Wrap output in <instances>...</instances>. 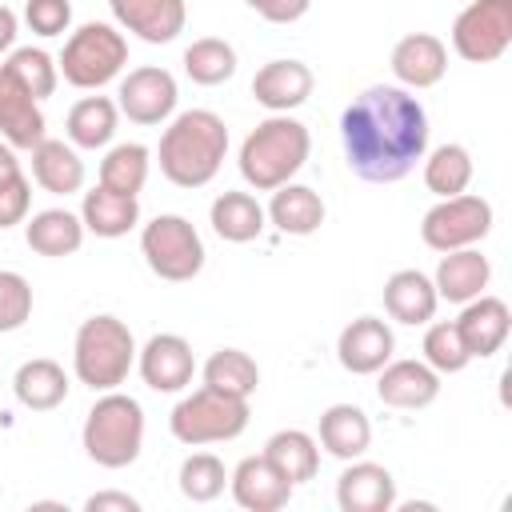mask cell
Wrapping results in <instances>:
<instances>
[{"label":"cell","mask_w":512,"mask_h":512,"mask_svg":"<svg viewBox=\"0 0 512 512\" xmlns=\"http://www.w3.org/2000/svg\"><path fill=\"white\" fill-rule=\"evenodd\" d=\"M348 168L368 184L404 180L428 152V112L400 84H372L340 112Z\"/></svg>","instance_id":"cell-1"},{"label":"cell","mask_w":512,"mask_h":512,"mask_svg":"<svg viewBox=\"0 0 512 512\" xmlns=\"http://www.w3.org/2000/svg\"><path fill=\"white\" fill-rule=\"evenodd\" d=\"M228 156V124L208 108H188L160 132V176L176 188H204Z\"/></svg>","instance_id":"cell-2"},{"label":"cell","mask_w":512,"mask_h":512,"mask_svg":"<svg viewBox=\"0 0 512 512\" xmlns=\"http://www.w3.org/2000/svg\"><path fill=\"white\" fill-rule=\"evenodd\" d=\"M308 152H312L308 128L288 112H272L244 136L236 164H240V176H244L248 188L272 192L304 168Z\"/></svg>","instance_id":"cell-3"},{"label":"cell","mask_w":512,"mask_h":512,"mask_svg":"<svg viewBox=\"0 0 512 512\" xmlns=\"http://www.w3.org/2000/svg\"><path fill=\"white\" fill-rule=\"evenodd\" d=\"M136 364V340L132 328L120 316H88L76 328L72 340V372L80 384H88L92 392H112L128 380Z\"/></svg>","instance_id":"cell-4"},{"label":"cell","mask_w":512,"mask_h":512,"mask_svg":"<svg viewBox=\"0 0 512 512\" xmlns=\"http://www.w3.org/2000/svg\"><path fill=\"white\" fill-rule=\"evenodd\" d=\"M84 452L100 468H128L144 448V408L124 392H100L84 416Z\"/></svg>","instance_id":"cell-5"},{"label":"cell","mask_w":512,"mask_h":512,"mask_svg":"<svg viewBox=\"0 0 512 512\" xmlns=\"http://www.w3.org/2000/svg\"><path fill=\"white\" fill-rule=\"evenodd\" d=\"M124 64H128V36L116 24H104V20L80 24L64 40V52L56 60L60 76L72 88H84V92H96V88L112 84L124 72Z\"/></svg>","instance_id":"cell-6"},{"label":"cell","mask_w":512,"mask_h":512,"mask_svg":"<svg viewBox=\"0 0 512 512\" xmlns=\"http://www.w3.org/2000/svg\"><path fill=\"white\" fill-rule=\"evenodd\" d=\"M168 428L188 448L236 440L248 428V400L204 384V388H196V392H188V396L176 400V408L168 416Z\"/></svg>","instance_id":"cell-7"},{"label":"cell","mask_w":512,"mask_h":512,"mask_svg":"<svg viewBox=\"0 0 512 512\" xmlns=\"http://www.w3.org/2000/svg\"><path fill=\"white\" fill-rule=\"evenodd\" d=\"M140 252H144V264L152 268V276H160L168 284H188L204 268V240L192 228V220L176 216V212H160L156 220L144 224Z\"/></svg>","instance_id":"cell-8"},{"label":"cell","mask_w":512,"mask_h":512,"mask_svg":"<svg viewBox=\"0 0 512 512\" xmlns=\"http://www.w3.org/2000/svg\"><path fill=\"white\" fill-rule=\"evenodd\" d=\"M492 232V204L484 196L460 192L436 200L424 220H420V240L432 252H456V248H476Z\"/></svg>","instance_id":"cell-9"},{"label":"cell","mask_w":512,"mask_h":512,"mask_svg":"<svg viewBox=\"0 0 512 512\" xmlns=\"http://www.w3.org/2000/svg\"><path fill=\"white\" fill-rule=\"evenodd\" d=\"M512 44V0H472L452 20V48L468 64H492Z\"/></svg>","instance_id":"cell-10"},{"label":"cell","mask_w":512,"mask_h":512,"mask_svg":"<svg viewBox=\"0 0 512 512\" xmlns=\"http://www.w3.org/2000/svg\"><path fill=\"white\" fill-rule=\"evenodd\" d=\"M176 100H180L176 76H172L168 68H156V64L132 68V72L120 80V92H116L120 116H128L132 124H144V128H156V124L172 120Z\"/></svg>","instance_id":"cell-11"},{"label":"cell","mask_w":512,"mask_h":512,"mask_svg":"<svg viewBox=\"0 0 512 512\" xmlns=\"http://www.w3.org/2000/svg\"><path fill=\"white\" fill-rule=\"evenodd\" d=\"M136 368L152 392H184L196 376V356L184 336L156 332L144 348H136Z\"/></svg>","instance_id":"cell-12"},{"label":"cell","mask_w":512,"mask_h":512,"mask_svg":"<svg viewBox=\"0 0 512 512\" xmlns=\"http://www.w3.org/2000/svg\"><path fill=\"white\" fill-rule=\"evenodd\" d=\"M396 352V336L380 316H356L336 340V360L352 376H376Z\"/></svg>","instance_id":"cell-13"},{"label":"cell","mask_w":512,"mask_h":512,"mask_svg":"<svg viewBox=\"0 0 512 512\" xmlns=\"http://www.w3.org/2000/svg\"><path fill=\"white\" fill-rule=\"evenodd\" d=\"M456 332H460V340H464L472 360H488V356H496L504 348V340L512 332V312H508V304L500 296L480 292L476 300L460 304Z\"/></svg>","instance_id":"cell-14"},{"label":"cell","mask_w":512,"mask_h":512,"mask_svg":"<svg viewBox=\"0 0 512 512\" xmlns=\"http://www.w3.org/2000/svg\"><path fill=\"white\" fill-rule=\"evenodd\" d=\"M388 64H392V76L400 80V88L420 92V88H432V84L444 80V72H448V48L432 32H408V36L396 40Z\"/></svg>","instance_id":"cell-15"},{"label":"cell","mask_w":512,"mask_h":512,"mask_svg":"<svg viewBox=\"0 0 512 512\" xmlns=\"http://www.w3.org/2000/svg\"><path fill=\"white\" fill-rule=\"evenodd\" d=\"M336 504L340 512H392L396 508V480L376 460H348V468L336 480Z\"/></svg>","instance_id":"cell-16"},{"label":"cell","mask_w":512,"mask_h":512,"mask_svg":"<svg viewBox=\"0 0 512 512\" xmlns=\"http://www.w3.org/2000/svg\"><path fill=\"white\" fill-rule=\"evenodd\" d=\"M112 20L140 36L144 44H168L184 32L188 24V8L184 0H108Z\"/></svg>","instance_id":"cell-17"},{"label":"cell","mask_w":512,"mask_h":512,"mask_svg":"<svg viewBox=\"0 0 512 512\" xmlns=\"http://www.w3.org/2000/svg\"><path fill=\"white\" fill-rule=\"evenodd\" d=\"M376 396L400 412L428 408L440 396V372H432L424 360H388L376 372Z\"/></svg>","instance_id":"cell-18"},{"label":"cell","mask_w":512,"mask_h":512,"mask_svg":"<svg viewBox=\"0 0 512 512\" xmlns=\"http://www.w3.org/2000/svg\"><path fill=\"white\" fill-rule=\"evenodd\" d=\"M228 488H232V500L244 512H280L292 500V484L264 460V452L260 456H244L232 468Z\"/></svg>","instance_id":"cell-19"},{"label":"cell","mask_w":512,"mask_h":512,"mask_svg":"<svg viewBox=\"0 0 512 512\" xmlns=\"http://www.w3.org/2000/svg\"><path fill=\"white\" fill-rule=\"evenodd\" d=\"M44 112H40V100L0 64V136L12 144V148H24L32 152L40 140H44Z\"/></svg>","instance_id":"cell-20"},{"label":"cell","mask_w":512,"mask_h":512,"mask_svg":"<svg viewBox=\"0 0 512 512\" xmlns=\"http://www.w3.org/2000/svg\"><path fill=\"white\" fill-rule=\"evenodd\" d=\"M312 68L304 60H268L252 76V100L268 112H292L312 96Z\"/></svg>","instance_id":"cell-21"},{"label":"cell","mask_w":512,"mask_h":512,"mask_svg":"<svg viewBox=\"0 0 512 512\" xmlns=\"http://www.w3.org/2000/svg\"><path fill=\"white\" fill-rule=\"evenodd\" d=\"M492 280V264L480 248H456V252H440V264H436V296L448 300V304H468L476 300Z\"/></svg>","instance_id":"cell-22"},{"label":"cell","mask_w":512,"mask_h":512,"mask_svg":"<svg viewBox=\"0 0 512 512\" xmlns=\"http://www.w3.org/2000/svg\"><path fill=\"white\" fill-rule=\"evenodd\" d=\"M436 284L432 276H424L420 268H400L384 280V312L396 320V324H428L436 316Z\"/></svg>","instance_id":"cell-23"},{"label":"cell","mask_w":512,"mask_h":512,"mask_svg":"<svg viewBox=\"0 0 512 512\" xmlns=\"http://www.w3.org/2000/svg\"><path fill=\"white\" fill-rule=\"evenodd\" d=\"M80 220H84V232H92L100 240H116L140 224V200L128 192H112V188L96 184L80 200Z\"/></svg>","instance_id":"cell-24"},{"label":"cell","mask_w":512,"mask_h":512,"mask_svg":"<svg viewBox=\"0 0 512 512\" xmlns=\"http://www.w3.org/2000/svg\"><path fill=\"white\" fill-rule=\"evenodd\" d=\"M32 180L52 192V196H72L84 188V160H80V148L68 144V140H52L44 136L36 148H32Z\"/></svg>","instance_id":"cell-25"},{"label":"cell","mask_w":512,"mask_h":512,"mask_svg":"<svg viewBox=\"0 0 512 512\" xmlns=\"http://www.w3.org/2000/svg\"><path fill=\"white\" fill-rule=\"evenodd\" d=\"M264 216L284 232V236H312L324 224V200L316 188L308 184H280L272 188V200L264 208Z\"/></svg>","instance_id":"cell-26"},{"label":"cell","mask_w":512,"mask_h":512,"mask_svg":"<svg viewBox=\"0 0 512 512\" xmlns=\"http://www.w3.org/2000/svg\"><path fill=\"white\" fill-rule=\"evenodd\" d=\"M24 240H28V248L36 256L60 260V256L80 252V244H84V220L76 212H68V208H44V212H32L24 220Z\"/></svg>","instance_id":"cell-27"},{"label":"cell","mask_w":512,"mask_h":512,"mask_svg":"<svg viewBox=\"0 0 512 512\" xmlns=\"http://www.w3.org/2000/svg\"><path fill=\"white\" fill-rule=\"evenodd\" d=\"M68 372L48 360V356H36V360H24L12 376V392L16 400L28 408V412H52L68 400Z\"/></svg>","instance_id":"cell-28"},{"label":"cell","mask_w":512,"mask_h":512,"mask_svg":"<svg viewBox=\"0 0 512 512\" xmlns=\"http://www.w3.org/2000/svg\"><path fill=\"white\" fill-rule=\"evenodd\" d=\"M328 456H336V460H356V456H364L368 452V444H372V424H368V416H364V408H356V404H332V408H324L320 412V440H316Z\"/></svg>","instance_id":"cell-29"},{"label":"cell","mask_w":512,"mask_h":512,"mask_svg":"<svg viewBox=\"0 0 512 512\" xmlns=\"http://www.w3.org/2000/svg\"><path fill=\"white\" fill-rule=\"evenodd\" d=\"M208 224L220 240L228 244H248L264 232L268 216H264V204L252 196V192H220L208 208Z\"/></svg>","instance_id":"cell-30"},{"label":"cell","mask_w":512,"mask_h":512,"mask_svg":"<svg viewBox=\"0 0 512 512\" xmlns=\"http://www.w3.org/2000/svg\"><path fill=\"white\" fill-rule=\"evenodd\" d=\"M120 128V108L116 100L108 96H84L68 108V120H64V132H68V144L76 148H108L112 136Z\"/></svg>","instance_id":"cell-31"},{"label":"cell","mask_w":512,"mask_h":512,"mask_svg":"<svg viewBox=\"0 0 512 512\" xmlns=\"http://www.w3.org/2000/svg\"><path fill=\"white\" fill-rule=\"evenodd\" d=\"M264 460L296 488V484H304V480L316 476V468H320V444H316V436H308L300 428H280V432L268 436Z\"/></svg>","instance_id":"cell-32"},{"label":"cell","mask_w":512,"mask_h":512,"mask_svg":"<svg viewBox=\"0 0 512 512\" xmlns=\"http://www.w3.org/2000/svg\"><path fill=\"white\" fill-rule=\"evenodd\" d=\"M184 76L200 88H216L236 76V48L220 36H200L184 48Z\"/></svg>","instance_id":"cell-33"},{"label":"cell","mask_w":512,"mask_h":512,"mask_svg":"<svg viewBox=\"0 0 512 512\" xmlns=\"http://www.w3.org/2000/svg\"><path fill=\"white\" fill-rule=\"evenodd\" d=\"M472 172L476 168H472V156H468L464 144H440V148L424 152V188L440 200L468 192Z\"/></svg>","instance_id":"cell-34"},{"label":"cell","mask_w":512,"mask_h":512,"mask_svg":"<svg viewBox=\"0 0 512 512\" xmlns=\"http://www.w3.org/2000/svg\"><path fill=\"white\" fill-rule=\"evenodd\" d=\"M148 168H152V152L136 140L128 144H112L100 160V184L112 192H128L140 196V188L148 184Z\"/></svg>","instance_id":"cell-35"},{"label":"cell","mask_w":512,"mask_h":512,"mask_svg":"<svg viewBox=\"0 0 512 512\" xmlns=\"http://www.w3.org/2000/svg\"><path fill=\"white\" fill-rule=\"evenodd\" d=\"M204 384L220 388V392H232V396H252L256 384H260V368L248 352L240 348H216L208 360H204Z\"/></svg>","instance_id":"cell-36"},{"label":"cell","mask_w":512,"mask_h":512,"mask_svg":"<svg viewBox=\"0 0 512 512\" xmlns=\"http://www.w3.org/2000/svg\"><path fill=\"white\" fill-rule=\"evenodd\" d=\"M420 352H424V364H428L432 372H440V376L464 372V368L472 364V356H468V348H464V340H460V332H456V320H436V324H428Z\"/></svg>","instance_id":"cell-37"},{"label":"cell","mask_w":512,"mask_h":512,"mask_svg":"<svg viewBox=\"0 0 512 512\" xmlns=\"http://www.w3.org/2000/svg\"><path fill=\"white\" fill-rule=\"evenodd\" d=\"M180 492H184V500H192V504H208V500H216L220 492H224V484H228V468H224V460L220 456H212V452H192L184 464H180Z\"/></svg>","instance_id":"cell-38"},{"label":"cell","mask_w":512,"mask_h":512,"mask_svg":"<svg viewBox=\"0 0 512 512\" xmlns=\"http://www.w3.org/2000/svg\"><path fill=\"white\" fill-rule=\"evenodd\" d=\"M4 68L36 96V100H44V96H52L56 92V84H60V68H56V60L44 52V48H12L8 52V60H4Z\"/></svg>","instance_id":"cell-39"},{"label":"cell","mask_w":512,"mask_h":512,"mask_svg":"<svg viewBox=\"0 0 512 512\" xmlns=\"http://www.w3.org/2000/svg\"><path fill=\"white\" fill-rule=\"evenodd\" d=\"M28 316H32V284L20 272L0 268V332L24 328Z\"/></svg>","instance_id":"cell-40"},{"label":"cell","mask_w":512,"mask_h":512,"mask_svg":"<svg viewBox=\"0 0 512 512\" xmlns=\"http://www.w3.org/2000/svg\"><path fill=\"white\" fill-rule=\"evenodd\" d=\"M24 24L36 36H64L72 24V0H24Z\"/></svg>","instance_id":"cell-41"},{"label":"cell","mask_w":512,"mask_h":512,"mask_svg":"<svg viewBox=\"0 0 512 512\" xmlns=\"http://www.w3.org/2000/svg\"><path fill=\"white\" fill-rule=\"evenodd\" d=\"M28 208H32V180L24 172L4 176L0 180V232L24 224L28 220Z\"/></svg>","instance_id":"cell-42"},{"label":"cell","mask_w":512,"mask_h":512,"mask_svg":"<svg viewBox=\"0 0 512 512\" xmlns=\"http://www.w3.org/2000/svg\"><path fill=\"white\" fill-rule=\"evenodd\" d=\"M256 16H264L268 24H296L308 8H312V0H244Z\"/></svg>","instance_id":"cell-43"},{"label":"cell","mask_w":512,"mask_h":512,"mask_svg":"<svg viewBox=\"0 0 512 512\" xmlns=\"http://www.w3.org/2000/svg\"><path fill=\"white\" fill-rule=\"evenodd\" d=\"M88 512H140V500L128 492H92L84 500Z\"/></svg>","instance_id":"cell-44"},{"label":"cell","mask_w":512,"mask_h":512,"mask_svg":"<svg viewBox=\"0 0 512 512\" xmlns=\"http://www.w3.org/2000/svg\"><path fill=\"white\" fill-rule=\"evenodd\" d=\"M16 32H20V24H16V12H12L8 4H0V52H12V44H16Z\"/></svg>","instance_id":"cell-45"},{"label":"cell","mask_w":512,"mask_h":512,"mask_svg":"<svg viewBox=\"0 0 512 512\" xmlns=\"http://www.w3.org/2000/svg\"><path fill=\"white\" fill-rule=\"evenodd\" d=\"M12 172H20V160H16V148H12L8 140H0V180H4V176H12Z\"/></svg>","instance_id":"cell-46"}]
</instances>
